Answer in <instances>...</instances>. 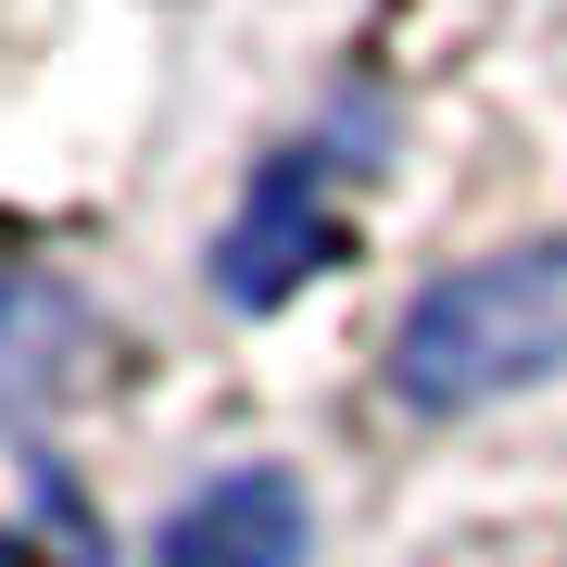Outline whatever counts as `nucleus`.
I'll use <instances>...</instances> for the list:
<instances>
[{
  "mask_svg": "<svg viewBox=\"0 0 567 567\" xmlns=\"http://www.w3.org/2000/svg\"><path fill=\"white\" fill-rule=\"evenodd\" d=\"M316 265V215H303V164H278V177H265V203L240 215V240H227V303H278L290 278H303Z\"/></svg>",
  "mask_w": 567,
  "mask_h": 567,
  "instance_id": "nucleus-3",
  "label": "nucleus"
},
{
  "mask_svg": "<svg viewBox=\"0 0 567 567\" xmlns=\"http://www.w3.org/2000/svg\"><path fill=\"white\" fill-rule=\"evenodd\" d=\"M152 567H303V492L278 466H227L164 517Z\"/></svg>",
  "mask_w": 567,
  "mask_h": 567,
  "instance_id": "nucleus-2",
  "label": "nucleus"
},
{
  "mask_svg": "<svg viewBox=\"0 0 567 567\" xmlns=\"http://www.w3.org/2000/svg\"><path fill=\"white\" fill-rule=\"evenodd\" d=\"M51 341H63V303L39 278H0V404H25L51 379Z\"/></svg>",
  "mask_w": 567,
  "mask_h": 567,
  "instance_id": "nucleus-4",
  "label": "nucleus"
},
{
  "mask_svg": "<svg viewBox=\"0 0 567 567\" xmlns=\"http://www.w3.org/2000/svg\"><path fill=\"white\" fill-rule=\"evenodd\" d=\"M529 379H567V240H517V252L454 265L391 328V391L429 416L505 404Z\"/></svg>",
  "mask_w": 567,
  "mask_h": 567,
  "instance_id": "nucleus-1",
  "label": "nucleus"
}]
</instances>
